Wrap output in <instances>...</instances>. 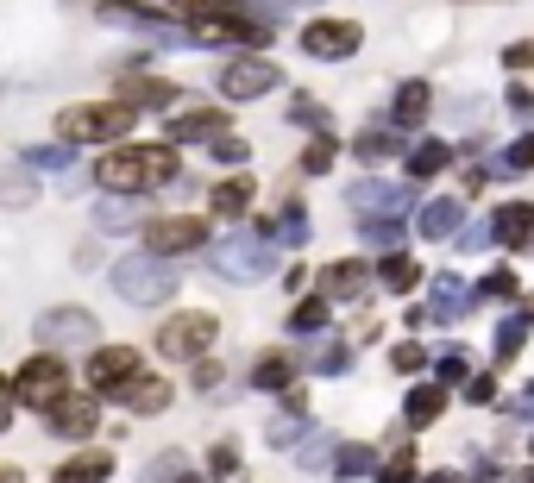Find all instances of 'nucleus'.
<instances>
[{
    "mask_svg": "<svg viewBox=\"0 0 534 483\" xmlns=\"http://www.w3.org/2000/svg\"><path fill=\"white\" fill-rule=\"evenodd\" d=\"M510 483H534V471H516V478H510Z\"/></svg>",
    "mask_w": 534,
    "mask_h": 483,
    "instance_id": "603ef678",
    "label": "nucleus"
},
{
    "mask_svg": "<svg viewBox=\"0 0 534 483\" xmlns=\"http://www.w3.org/2000/svg\"><path fill=\"white\" fill-rule=\"evenodd\" d=\"M95 176L114 195H138V189H157V182L176 176V151L170 144H120V151H108L95 163Z\"/></svg>",
    "mask_w": 534,
    "mask_h": 483,
    "instance_id": "f257e3e1",
    "label": "nucleus"
},
{
    "mask_svg": "<svg viewBox=\"0 0 534 483\" xmlns=\"http://www.w3.org/2000/svg\"><path fill=\"white\" fill-rule=\"evenodd\" d=\"M108 471H114V459H108V452H82V459H70V465H63V483H101Z\"/></svg>",
    "mask_w": 534,
    "mask_h": 483,
    "instance_id": "a878e982",
    "label": "nucleus"
},
{
    "mask_svg": "<svg viewBox=\"0 0 534 483\" xmlns=\"http://www.w3.org/2000/svg\"><path fill=\"white\" fill-rule=\"evenodd\" d=\"M327 163H333V138H327V132H321V138H314V144H308V151H302V170H308V176H321V170H327Z\"/></svg>",
    "mask_w": 534,
    "mask_h": 483,
    "instance_id": "473e14b6",
    "label": "nucleus"
},
{
    "mask_svg": "<svg viewBox=\"0 0 534 483\" xmlns=\"http://www.w3.org/2000/svg\"><path fill=\"white\" fill-rule=\"evenodd\" d=\"M440 408H446V383H427V389H415V395H408V421H415V427H427Z\"/></svg>",
    "mask_w": 534,
    "mask_h": 483,
    "instance_id": "bb28decb",
    "label": "nucleus"
},
{
    "mask_svg": "<svg viewBox=\"0 0 534 483\" xmlns=\"http://www.w3.org/2000/svg\"><path fill=\"white\" fill-rule=\"evenodd\" d=\"M246 208H252V176H233V182L214 189V214H220V220H233V214H246Z\"/></svg>",
    "mask_w": 534,
    "mask_h": 483,
    "instance_id": "4be33fe9",
    "label": "nucleus"
},
{
    "mask_svg": "<svg viewBox=\"0 0 534 483\" xmlns=\"http://www.w3.org/2000/svg\"><path fill=\"white\" fill-rule=\"evenodd\" d=\"M503 63H510V70H529V63H534V44H510V57H503Z\"/></svg>",
    "mask_w": 534,
    "mask_h": 483,
    "instance_id": "09e8293b",
    "label": "nucleus"
},
{
    "mask_svg": "<svg viewBox=\"0 0 534 483\" xmlns=\"http://www.w3.org/2000/svg\"><path fill=\"white\" fill-rule=\"evenodd\" d=\"M220 383V364H195V389H214Z\"/></svg>",
    "mask_w": 534,
    "mask_h": 483,
    "instance_id": "8fccbe9b",
    "label": "nucleus"
},
{
    "mask_svg": "<svg viewBox=\"0 0 534 483\" xmlns=\"http://www.w3.org/2000/svg\"><path fill=\"white\" fill-rule=\"evenodd\" d=\"M427 101H434V88H427V82L397 88V125H402V132H415V125L427 120Z\"/></svg>",
    "mask_w": 534,
    "mask_h": 483,
    "instance_id": "6ab92c4d",
    "label": "nucleus"
},
{
    "mask_svg": "<svg viewBox=\"0 0 534 483\" xmlns=\"http://www.w3.org/2000/svg\"><path fill=\"white\" fill-rule=\"evenodd\" d=\"M359 471H371V452L365 446H346L340 452V478H359Z\"/></svg>",
    "mask_w": 534,
    "mask_h": 483,
    "instance_id": "4c0bfd02",
    "label": "nucleus"
},
{
    "mask_svg": "<svg viewBox=\"0 0 534 483\" xmlns=\"http://www.w3.org/2000/svg\"><path fill=\"white\" fill-rule=\"evenodd\" d=\"M101 19H120V25H145V32H151V25H164V13H157V6H138V0H108V6H101Z\"/></svg>",
    "mask_w": 534,
    "mask_h": 483,
    "instance_id": "393cba45",
    "label": "nucleus"
},
{
    "mask_svg": "<svg viewBox=\"0 0 534 483\" xmlns=\"http://www.w3.org/2000/svg\"><path fill=\"white\" fill-rule=\"evenodd\" d=\"M352 208H408V189H402V182H359V189H352Z\"/></svg>",
    "mask_w": 534,
    "mask_h": 483,
    "instance_id": "aec40b11",
    "label": "nucleus"
},
{
    "mask_svg": "<svg viewBox=\"0 0 534 483\" xmlns=\"http://www.w3.org/2000/svg\"><path fill=\"white\" fill-rule=\"evenodd\" d=\"M459 376H472V358H465V352L453 346V352L440 358V383H459Z\"/></svg>",
    "mask_w": 534,
    "mask_h": 483,
    "instance_id": "c9c22d12",
    "label": "nucleus"
},
{
    "mask_svg": "<svg viewBox=\"0 0 534 483\" xmlns=\"http://www.w3.org/2000/svg\"><path fill=\"white\" fill-rule=\"evenodd\" d=\"M484 295H503V302H510V295H516V270H491V276H484Z\"/></svg>",
    "mask_w": 534,
    "mask_h": 483,
    "instance_id": "a19ab883",
    "label": "nucleus"
},
{
    "mask_svg": "<svg viewBox=\"0 0 534 483\" xmlns=\"http://www.w3.org/2000/svg\"><path fill=\"white\" fill-rule=\"evenodd\" d=\"M378 483H415V459L402 452V459H390L384 471H378Z\"/></svg>",
    "mask_w": 534,
    "mask_h": 483,
    "instance_id": "ea45409f",
    "label": "nucleus"
},
{
    "mask_svg": "<svg viewBox=\"0 0 534 483\" xmlns=\"http://www.w3.org/2000/svg\"><path fill=\"white\" fill-rule=\"evenodd\" d=\"M201 239H208V227L189 220V214H170V220H151L145 227V251H157V257H183V251H195Z\"/></svg>",
    "mask_w": 534,
    "mask_h": 483,
    "instance_id": "9d476101",
    "label": "nucleus"
},
{
    "mask_svg": "<svg viewBox=\"0 0 534 483\" xmlns=\"http://www.w3.org/2000/svg\"><path fill=\"white\" fill-rule=\"evenodd\" d=\"M38 333H44L51 352H57V346H82V339H95V314H82V308H51V314L38 320Z\"/></svg>",
    "mask_w": 534,
    "mask_h": 483,
    "instance_id": "f8f14e48",
    "label": "nucleus"
},
{
    "mask_svg": "<svg viewBox=\"0 0 534 483\" xmlns=\"http://www.w3.org/2000/svg\"><path fill=\"white\" fill-rule=\"evenodd\" d=\"M270 25L265 19H246V13H208V19H195V44H265Z\"/></svg>",
    "mask_w": 534,
    "mask_h": 483,
    "instance_id": "0eeeda50",
    "label": "nucleus"
},
{
    "mask_svg": "<svg viewBox=\"0 0 534 483\" xmlns=\"http://www.w3.org/2000/svg\"><path fill=\"white\" fill-rule=\"evenodd\" d=\"M214 270L227 276V283H252V276H265L270 270V239L258 233H233V239L214 245Z\"/></svg>",
    "mask_w": 534,
    "mask_h": 483,
    "instance_id": "39448f33",
    "label": "nucleus"
},
{
    "mask_svg": "<svg viewBox=\"0 0 534 483\" xmlns=\"http://www.w3.org/2000/svg\"><path fill=\"white\" fill-rule=\"evenodd\" d=\"M114 289L138 302V308H151V302H170L176 295V276H170V264L157 257V251H138V257H120L114 264Z\"/></svg>",
    "mask_w": 534,
    "mask_h": 483,
    "instance_id": "f03ea898",
    "label": "nucleus"
},
{
    "mask_svg": "<svg viewBox=\"0 0 534 483\" xmlns=\"http://www.w3.org/2000/svg\"><path fill=\"white\" fill-rule=\"evenodd\" d=\"M70 395V370H63V358L57 352H38L32 364H19V376H13V402H25V408H57Z\"/></svg>",
    "mask_w": 534,
    "mask_h": 483,
    "instance_id": "7ed1b4c3",
    "label": "nucleus"
},
{
    "mask_svg": "<svg viewBox=\"0 0 534 483\" xmlns=\"http://www.w3.org/2000/svg\"><path fill=\"white\" fill-rule=\"evenodd\" d=\"M95 227H101V233H126V227H133V208H126V201H108V208L95 214Z\"/></svg>",
    "mask_w": 534,
    "mask_h": 483,
    "instance_id": "72a5a7b5",
    "label": "nucleus"
},
{
    "mask_svg": "<svg viewBox=\"0 0 534 483\" xmlns=\"http://www.w3.org/2000/svg\"><path fill=\"white\" fill-rule=\"evenodd\" d=\"M183 483H201V478H183Z\"/></svg>",
    "mask_w": 534,
    "mask_h": 483,
    "instance_id": "5fc2aeb1",
    "label": "nucleus"
},
{
    "mask_svg": "<svg viewBox=\"0 0 534 483\" xmlns=\"http://www.w3.org/2000/svg\"><path fill=\"white\" fill-rule=\"evenodd\" d=\"M126 402H133L138 414H157V408H170V383L164 376H133L126 383Z\"/></svg>",
    "mask_w": 534,
    "mask_h": 483,
    "instance_id": "412c9836",
    "label": "nucleus"
},
{
    "mask_svg": "<svg viewBox=\"0 0 534 483\" xmlns=\"http://www.w3.org/2000/svg\"><path fill=\"white\" fill-rule=\"evenodd\" d=\"M365 239H371V245H397L402 239V220H397V214H371V220H365Z\"/></svg>",
    "mask_w": 534,
    "mask_h": 483,
    "instance_id": "2f4dec72",
    "label": "nucleus"
},
{
    "mask_svg": "<svg viewBox=\"0 0 534 483\" xmlns=\"http://www.w3.org/2000/svg\"><path fill=\"white\" fill-rule=\"evenodd\" d=\"M327 327V302H295V314H289V333L295 339H314Z\"/></svg>",
    "mask_w": 534,
    "mask_h": 483,
    "instance_id": "c85d7f7f",
    "label": "nucleus"
},
{
    "mask_svg": "<svg viewBox=\"0 0 534 483\" xmlns=\"http://www.w3.org/2000/svg\"><path fill=\"white\" fill-rule=\"evenodd\" d=\"M120 101H126V107H170L176 88H170V82H151V76H126V82H120Z\"/></svg>",
    "mask_w": 534,
    "mask_h": 483,
    "instance_id": "a211bd4d",
    "label": "nucleus"
},
{
    "mask_svg": "<svg viewBox=\"0 0 534 483\" xmlns=\"http://www.w3.org/2000/svg\"><path fill=\"white\" fill-rule=\"evenodd\" d=\"M453 227H465V208H459V201H427V208L415 214V233H421V239H453Z\"/></svg>",
    "mask_w": 534,
    "mask_h": 483,
    "instance_id": "2eb2a0df",
    "label": "nucleus"
},
{
    "mask_svg": "<svg viewBox=\"0 0 534 483\" xmlns=\"http://www.w3.org/2000/svg\"><path fill=\"white\" fill-rule=\"evenodd\" d=\"M289 120H295V125H302V120H308V125H321L327 114H321L314 101H302V95H295V101H289Z\"/></svg>",
    "mask_w": 534,
    "mask_h": 483,
    "instance_id": "a18cd8bd",
    "label": "nucleus"
},
{
    "mask_svg": "<svg viewBox=\"0 0 534 483\" xmlns=\"http://www.w3.org/2000/svg\"><path fill=\"white\" fill-rule=\"evenodd\" d=\"M359 289H365V264L340 257V264H327V270H321V295H327V302H352Z\"/></svg>",
    "mask_w": 534,
    "mask_h": 483,
    "instance_id": "dca6fc26",
    "label": "nucleus"
},
{
    "mask_svg": "<svg viewBox=\"0 0 534 483\" xmlns=\"http://www.w3.org/2000/svg\"><path fill=\"white\" fill-rule=\"evenodd\" d=\"M491 227H497V239L503 245H534V208L529 201H510V208H497V220H491Z\"/></svg>",
    "mask_w": 534,
    "mask_h": 483,
    "instance_id": "f3484780",
    "label": "nucleus"
},
{
    "mask_svg": "<svg viewBox=\"0 0 534 483\" xmlns=\"http://www.w3.org/2000/svg\"><path fill=\"white\" fill-rule=\"evenodd\" d=\"M295 440V414H283V421H270V446H289Z\"/></svg>",
    "mask_w": 534,
    "mask_h": 483,
    "instance_id": "de8ad7c7",
    "label": "nucleus"
},
{
    "mask_svg": "<svg viewBox=\"0 0 534 483\" xmlns=\"http://www.w3.org/2000/svg\"><path fill=\"white\" fill-rule=\"evenodd\" d=\"M314 364H321V370H340V364H346V346H327V352H321Z\"/></svg>",
    "mask_w": 534,
    "mask_h": 483,
    "instance_id": "3c124183",
    "label": "nucleus"
},
{
    "mask_svg": "<svg viewBox=\"0 0 534 483\" xmlns=\"http://www.w3.org/2000/svg\"><path fill=\"white\" fill-rule=\"evenodd\" d=\"M276 88V70H270L265 57H233L227 70H220V95L227 101H258Z\"/></svg>",
    "mask_w": 534,
    "mask_h": 483,
    "instance_id": "1a4fd4ad",
    "label": "nucleus"
},
{
    "mask_svg": "<svg viewBox=\"0 0 534 483\" xmlns=\"http://www.w3.org/2000/svg\"><path fill=\"white\" fill-rule=\"evenodd\" d=\"M390 364H397V370H421V364H427V352H421V346H397V352H390Z\"/></svg>",
    "mask_w": 534,
    "mask_h": 483,
    "instance_id": "c03bdc74",
    "label": "nucleus"
},
{
    "mask_svg": "<svg viewBox=\"0 0 534 483\" xmlns=\"http://www.w3.org/2000/svg\"><path fill=\"white\" fill-rule=\"evenodd\" d=\"M270 239H283V245H302V239H308V214H302V208H283V220L270 227Z\"/></svg>",
    "mask_w": 534,
    "mask_h": 483,
    "instance_id": "7c9ffc66",
    "label": "nucleus"
},
{
    "mask_svg": "<svg viewBox=\"0 0 534 483\" xmlns=\"http://www.w3.org/2000/svg\"><path fill=\"white\" fill-rule=\"evenodd\" d=\"M522 346H529V320L516 314V320H503V327H497V364H510Z\"/></svg>",
    "mask_w": 534,
    "mask_h": 483,
    "instance_id": "c756f323",
    "label": "nucleus"
},
{
    "mask_svg": "<svg viewBox=\"0 0 534 483\" xmlns=\"http://www.w3.org/2000/svg\"><path fill=\"white\" fill-rule=\"evenodd\" d=\"M289 376H295V364L283 358V352H270V358L252 364V389H289Z\"/></svg>",
    "mask_w": 534,
    "mask_h": 483,
    "instance_id": "b1692460",
    "label": "nucleus"
},
{
    "mask_svg": "<svg viewBox=\"0 0 534 483\" xmlns=\"http://www.w3.org/2000/svg\"><path fill=\"white\" fill-rule=\"evenodd\" d=\"M378 276H384V289H397V295H408V289L421 283V270H415V257H402V251H390V257L378 264Z\"/></svg>",
    "mask_w": 534,
    "mask_h": 483,
    "instance_id": "5701e85b",
    "label": "nucleus"
},
{
    "mask_svg": "<svg viewBox=\"0 0 534 483\" xmlns=\"http://www.w3.org/2000/svg\"><path fill=\"white\" fill-rule=\"evenodd\" d=\"M302 51L308 57H352L359 51V25L352 19H314V25H302Z\"/></svg>",
    "mask_w": 534,
    "mask_h": 483,
    "instance_id": "9b49d317",
    "label": "nucleus"
},
{
    "mask_svg": "<svg viewBox=\"0 0 534 483\" xmlns=\"http://www.w3.org/2000/svg\"><path fill=\"white\" fill-rule=\"evenodd\" d=\"M32 163H38V170H63V163H70V144H38Z\"/></svg>",
    "mask_w": 534,
    "mask_h": 483,
    "instance_id": "e433bc0d",
    "label": "nucleus"
},
{
    "mask_svg": "<svg viewBox=\"0 0 534 483\" xmlns=\"http://www.w3.org/2000/svg\"><path fill=\"white\" fill-rule=\"evenodd\" d=\"M220 125H227L220 107H189V114H176L170 138H176V144H220V138H227Z\"/></svg>",
    "mask_w": 534,
    "mask_h": 483,
    "instance_id": "4468645a",
    "label": "nucleus"
},
{
    "mask_svg": "<svg viewBox=\"0 0 534 483\" xmlns=\"http://www.w3.org/2000/svg\"><path fill=\"white\" fill-rule=\"evenodd\" d=\"M208 465H214V478H220V483H233V471H239V452H233V446H214V459H208Z\"/></svg>",
    "mask_w": 534,
    "mask_h": 483,
    "instance_id": "58836bf2",
    "label": "nucleus"
},
{
    "mask_svg": "<svg viewBox=\"0 0 534 483\" xmlns=\"http://www.w3.org/2000/svg\"><path fill=\"white\" fill-rule=\"evenodd\" d=\"M427 483H453V478H446V471H434V478H427Z\"/></svg>",
    "mask_w": 534,
    "mask_h": 483,
    "instance_id": "864d4df0",
    "label": "nucleus"
},
{
    "mask_svg": "<svg viewBox=\"0 0 534 483\" xmlns=\"http://www.w3.org/2000/svg\"><path fill=\"white\" fill-rule=\"evenodd\" d=\"M446 157H453V151H446L440 138H427V144H415V157H408V176H440V170H446Z\"/></svg>",
    "mask_w": 534,
    "mask_h": 483,
    "instance_id": "cd10ccee",
    "label": "nucleus"
},
{
    "mask_svg": "<svg viewBox=\"0 0 534 483\" xmlns=\"http://www.w3.org/2000/svg\"><path fill=\"white\" fill-rule=\"evenodd\" d=\"M214 346V314H176L157 327V352L164 358H201Z\"/></svg>",
    "mask_w": 534,
    "mask_h": 483,
    "instance_id": "423d86ee",
    "label": "nucleus"
},
{
    "mask_svg": "<svg viewBox=\"0 0 534 483\" xmlns=\"http://www.w3.org/2000/svg\"><path fill=\"white\" fill-rule=\"evenodd\" d=\"M503 170H516V176H522V170H534V132H529V138H516V144L503 151Z\"/></svg>",
    "mask_w": 534,
    "mask_h": 483,
    "instance_id": "f704fd0d",
    "label": "nucleus"
},
{
    "mask_svg": "<svg viewBox=\"0 0 534 483\" xmlns=\"http://www.w3.org/2000/svg\"><path fill=\"white\" fill-rule=\"evenodd\" d=\"M176 13H189V19H208V13H227V0H170Z\"/></svg>",
    "mask_w": 534,
    "mask_h": 483,
    "instance_id": "79ce46f5",
    "label": "nucleus"
},
{
    "mask_svg": "<svg viewBox=\"0 0 534 483\" xmlns=\"http://www.w3.org/2000/svg\"><path fill=\"white\" fill-rule=\"evenodd\" d=\"M138 376V352L133 346H101L89 358V389L95 395H126V383Z\"/></svg>",
    "mask_w": 534,
    "mask_h": 483,
    "instance_id": "6e6552de",
    "label": "nucleus"
},
{
    "mask_svg": "<svg viewBox=\"0 0 534 483\" xmlns=\"http://www.w3.org/2000/svg\"><path fill=\"white\" fill-rule=\"evenodd\" d=\"M51 433H63V440H82V433H95V421H101V402L95 395H63L51 414Z\"/></svg>",
    "mask_w": 534,
    "mask_h": 483,
    "instance_id": "ddd939ff",
    "label": "nucleus"
},
{
    "mask_svg": "<svg viewBox=\"0 0 534 483\" xmlns=\"http://www.w3.org/2000/svg\"><path fill=\"white\" fill-rule=\"evenodd\" d=\"M126 125H133L126 101H95V107H70L57 132H63V144H101V138H120Z\"/></svg>",
    "mask_w": 534,
    "mask_h": 483,
    "instance_id": "20e7f679",
    "label": "nucleus"
},
{
    "mask_svg": "<svg viewBox=\"0 0 534 483\" xmlns=\"http://www.w3.org/2000/svg\"><path fill=\"white\" fill-rule=\"evenodd\" d=\"M214 157H220V163H239V157H252V144H246V138H220Z\"/></svg>",
    "mask_w": 534,
    "mask_h": 483,
    "instance_id": "37998d69",
    "label": "nucleus"
},
{
    "mask_svg": "<svg viewBox=\"0 0 534 483\" xmlns=\"http://www.w3.org/2000/svg\"><path fill=\"white\" fill-rule=\"evenodd\" d=\"M384 151H390L384 132H365V138H359V157H384Z\"/></svg>",
    "mask_w": 534,
    "mask_h": 483,
    "instance_id": "49530a36",
    "label": "nucleus"
}]
</instances>
